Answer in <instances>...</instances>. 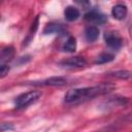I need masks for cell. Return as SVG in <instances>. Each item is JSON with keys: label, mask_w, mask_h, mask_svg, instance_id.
Listing matches in <instances>:
<instances>
[{"label": "cell", "mask_w": 132, "mask_h": 132, "mask_svg": "<svg viewBox=\"0 0 132 132\" xmlns=\"http://www.w3.org/2000/svg\"><path fill=\"white\" fill-rule=\"evenodd\" d=\"M111 14L114 19L119 20V21H122L126 18L127 15V7L126 5L124 4H117L112 7L111 9Z\"/></svg>", "instance_id": "obj_7"}, {"label": "cell", "mask_w": 132, "mask_h": 132, "mask_svg": "<svg viewBox=\"0 0 132 132\" xmlns=\"http://www.w3.org/2000/svg\"><path fill=\"white\" fill-rule=\"evenodd\" d=\"M112 60H113V55H111L109 53H102L97 57V60L95 61V63L96 64H104V63H108Z\"/></svg>", "instance_id": "obj_14"}, {"label": "cell", "mask_w": 132, "mask_h": 132, "mask_svg": "<svg viewBox=\"0 0 132 132\" xmlns=\"http://www.w3.org/2000/svg\"><path fill=\"white\" fill-rule=\"evenodd\" d=\"M66 28L62 24H57V23H51L47 24L46 27L43 30L44 34H56V33H63L65 32Z\"/></svg>", "instance_id": "obj_8"}, {"label": "cell", "mask_w": 132, "mask_h": 132, "mask_svg": "<svg viewBox=\"0 0 132 132\" xmlns=\"http://www.w3.org/2000/svg\"><path fill=\"white\" fill-rule=\"evenodd\" d=\"M108 75L109 76H112V77L121 78V79H129V78H132V72H130L128 70H118V71L108 73Z\"/></svg>", "instance_id": "obj_12"}, {"label": "cell", "mask_w": 132, "mask_h": 132, "mask_svg": "<svg viewBox=\"0 0 132 132\" xmlns=\"http://www.w3.org/2000/svg\"><path fill=\"white\" fill-rule=\"evenodd\" d=\"M40 96H41L40 91H29V92L23 93L15 98V101H14L15 107L19 109L20 108H26L27 106L36 102L40 98Z\"/></svg>", "instance_id": "obj_2"}, {"label": "cell", "mask_w": 132, "mask_h": 132, "mask_svg": "<svg viewBox=\"0 0 132 132\" xmlns=\"http://www.w3.org/2000/svg\"><path fill=\"white\" fill-rule=\"evenodd\" d=\"M99 29L96 26H89L85 30V37L89 42H94L99 36Z\"/></svg>", "instance_id": "obj_9"}, {"label": "cell", "mask_w": 132, "mask_h": 132, "mask_svg": "<svg viewBox=\"0 0 132 132\" xmlns=\"http://www.w3.org/2000/svg\"><path fill=\"white\" fill-rule=\"evenodd\" d=\"M62 67L69 68V69H74V68H82L87 65V61L82 57H70L67 58L59 63Z\"/></svg>", "instance_id": "obj_3"}, {"label": "cell", "mask_w": 132, "mask_h": 132, "mask_svg": "<svg viewBox=\"0 0 132 132\" xmlns=\"http://www.w3.org/2000/svg\"><path fill=\"white\" fill-rule=\"evenodd\" d=\"M64 15L67 21L73 22L79 18V10L74 6H67L64 10Z\"/></svg>", "instance_id": "obj_10"}, {"label": "cell", "mask_w": 132, "mask_h": 132, "mask_svg": "<svg viewBox=\"0 0 132 132\" xmlns=\"http://www.w3.org/2000/svg\"><path fill=\"white\" fill-rule=\"evenodd\" d=\"M75 50H76V40L74 37L71 36L66 40L65 44L63 45V51L68 53H73L75 52Z\"/></svg>", "instance_id": "obj_13"}, {"label": "cell", "mask_w": 132, "mask_h": 132, "mask_svg": "<svg viewBox=\"0 0 132 132\" xmlns=\"http://www.w3.org/2000/svg\"><path fill=\"white\" fill-rule=\"evenodd\" d=\"M104 39H105L106 45L111 50L118 51L122 46V38L120 37V35L117 32H108V33H106L104 35Z\"/></svg>", "instance_id": "obj_4"}, {"label": "cell", "mask_w": 132, "mask_h": 132, "mask_svg": "<svg viewBox=\"0 0 132 132\" xmlns=\"http://www.w3.org/2000/svg\"><path fill=\"white\" fill-rule=\"evenodd\" d=\"M116 89V85L112 82H102L97 86L93 87H86V88H77L69 90L65 96L64 101L69 104H76L81 103L87 100L93 99L95 97L105 95Z\"/></svg>", "instance_id": "obj_1"}, {"label": "cell", "mask_w": 132, "mask_h": 132, "mask_svg": "<svg viewBox=\"0 0 132 132\" xmlns=\"http://www.w3.org/2000/svg\"><path fill=\"white\" fill-rule=\"evenodd\" d=\"M85 20L91 24H95V25H103L106 22V16L101 13L100 11L97 10H92L89 11L85 14Z\"/></svg>", "instance_id": "obj_5"}, {"label": "cell", "mask_w": 132, "mask_h": 132, "mask_svg": "<svg viewBox=\"0 0 132 132\" xmlns=\"http://www.w3.org/2000/svg\"><path fill=\"white\" fill-rule=\"evenodd\" d=\"M36 86H51V87H61L67 85V79L61 76H53L50 78H46L39 82H33Z\"/></svg>", "instance_id": "obj_6"}, {"label": "cell", "mask_w": 132, "mask_h": 132, "mask_svg": "<svg viewBox=\"0 0 132 132\" xmlns=\"http://www.w3.org/2000/svg\"><path fill=\"white\" fill-rule=\"evenodd\" d=\"M14 51L12 46H7L4 47L1 52V56H0V60H1V64H7L8 61H10L13 57Z\"/></svg>", "instance_id": "obj_11"}, {"label": "cell", "mask_w": 132, "mask_h": 132, "mask_svg": "<svg viewBox=\"0 0 132 132\" xmlns=\"http://www.w3.org/2000/svg\"><path fill=\"white\" fill-rule=\"evenodd\" d=\"M9 71V66L7 64H1L0 66V73H1V77H4Z\"/></svg>", "instance_id": "obj_15"}]
</instances>
